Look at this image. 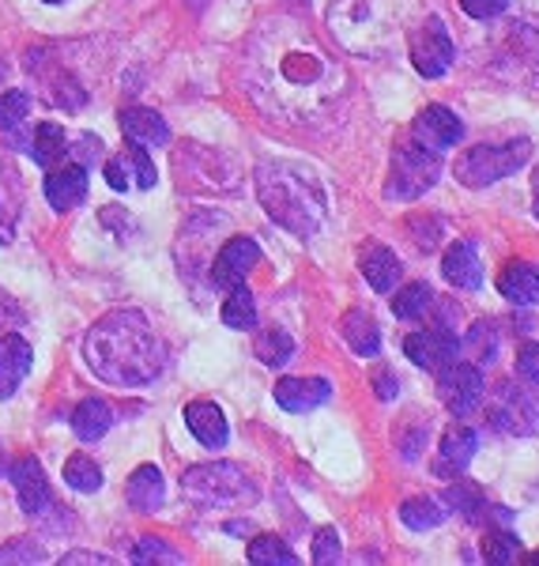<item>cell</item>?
Masks as SVG:
<instances>
[{
	"label": "cell",
	"mask_w": 539,
	"mask_h": 566,
	"mask_svg": "<svg viewBox=\"0 0 539 566\" xmlns=\"http://www.w3.org/2000/svg\"><path fill=\"white\" fill-rule=\"evenodd\" d=\"M245 84L268 114L306 122L340 95L344 69L303 23L283 15L250 42Z\"/></svg>",
	"instance_id": "6da1fadb"
},
{
	"label": "cell",
	"mask_w": 539,
	"mask_h": 566,
	"mask_svg": "<svg viewBox=\"0 0 539 566\" xmlns=\"http://www.w3.org/2000/svg\"><path fill=\"white\" fill-rule=\"evenodd\" d=\"M84 359L95 370V378L109 381V386L136 389L151 386L162 374L167 363V348L155 336V328L140 310H109L91 325L84 340Z\"/></svg>",
	"instance_id": "7a4b0ae2"
},
{
	"label": "cell",
	"mask_w": 539,
	"mask_h": 566,
	"mask_svg": "<svg viewBox=\"0 0 539 566\" xmlns=\"http://www.w3.org/2000/svg\"><path fill=\"white\" fill-rule=\"evenodd\" d=\"M257 197L261 208L268 212L272 223H279L283 231L298 234V239H314L325 223L328 197L321 178L303 163H261L257 167Z\"/></svg>",
	"instance_id": "3957f363"
},
{
	"label": "cell",
	"mask_w": 539,
	"mask_h": 566,
	"mask_svg": "<svg viewBox=\"0 0 539 566\" xmlns=\"http://www.w3.org/2000/svg\"><path fill=\"white\" fill-rule=\"evenodd\" d=\"M415 0H332L328 31L355 57H381L397 39H408Z\"/></svg>",
	"instance_id": "277c9868"
},
{
	"label": "cell",
	"mask_w": 539,
	"mask_h": 566,
	"mask_svg": "<svg viewBox=\"0 0 539 566\" xmlns=\"http://www.w3.org/2000/svg\"><path fill=\"white\" fill-rule=\"evenodd\" d=\"M181 495L200 510H242L257 502V483L231 461H208L181 472Z\"/></svg>",
	"instance_id": "5b68a950"
},
{
	"label": "cell",
	"mask_w": 539,
	"mask_h": 566,
	"mask_svg": "<svg viewBox=\"0 0 539 566\" xmlns=\"http://www.w3.org/2000/svg\"><path fill=\"white\" fill-rule=\"evenodd\" d=\"M532 159V140H509V144H475L456 159V181L468 189L495 186V181L509 178Z\"/></svg>",
	"instance_id": "8992f818"
},
{
	"label": "cell",
	"mask_w": 539,
	"mask_h": 566,
	"mask_svg": "<svg viewBox=\"0 0 539 566\" xmlns=\"http://www.w3.org/2000/svg\"><path fill=\"white\" fill-rule=\"evenodd\" d=\"M442 178V151H431L423 144H404L392 155L389 170V200H419L426 189H434V181Z\"/></svg>",
	"instance_id": "52a82bcc"
},
{
	"label": "cell",
	"mask_w": 539,
	"mask_h": 566,
	"mask_svg": "<svg viewBox=\"0 0 539 566\" xmlns=\"http://www.w3.org/2000/svg\"><path fill=\"white\" fill-rule=\"evenodd\" d=\"M408 53H411V65H415L419 76L437 80L453 69L456 61V45L445 31V23L437 15H426L408 31Z\"/></svg>",
	"instance_id": "ba28073f"
},
{
	"label": "cell",
	"mask_w": 539,
	"mask_h": 566,
	"mask_svg": "<svg viewBox=\"0 0 539 566\" xmlns=\"http://www.w3.org/2000/svg\"><path fill=\"white\" fill-rule=\"evenodd\" d=\"M490 423L506 434H532L539 423V400L528 389L517 386H498L490 397Z\"/></svg>",
	"instance_id": "9c48e42d"
},
{
	"label": "cell",
	"mask_w": 539,
	"mask_h": 566,
	"mask_svg": "<svg viewBox=\"0 0 539 566\" xmlns=\"http://www.w3.org/2000/svg\"><path fill=\"white\" fill-rule=\"evenodd\" d=\"M483 389H487V381H483V367H475V363H450L437 378V397L453 416H468L483 400Z\"/></svg>",
	"instance_id": "30bf717a"
},
{
	"label": "cell",
	"mask_w": 539,
	"mask_h": 566,
	"mask_svg": "<svg viewBox=\"0 0 539 566\" xmlns=\"http://www.w3.org/2000/svg\"><path fill=\"white\" fill-rule=\"evenodd\" d=\"M257 261H261V245L253 239H245V234H237V239H231L212 258L208 283L219 291H231V287H237V283H245V276L257 269Z\"/></svg>",
	"instance_id": "8fae6325"
},
{
	"label": "cell",
	"mask_w": 539,
	"mask_h": 566,
	"mask_svg": "<svg viewBox=\"0 0 539 566\" xmlns=\"http://www.w3.org/2000/svg\"><path fill=\"white\" fill-rule=\"evenodd\" d=\"M404 355L415 367L442 374L450 363H456V355H461V340H456V333H450V328H442V325L419 328V333H411L404 340Z\"/></svg>",
	"instance_id": "7c38bea8"
},
{
	"label": "cell",
	"mask_w": 539,
	"mask_h": 566,
	"mask_svg": "<svg viewBox=\"0 0 539 566\" xmlns=\"http://www.w3.org/2000/svg\"><path fill=\"white\" fill-rule=\"evenodd\" d=\"M411 136H415V144H423V148L431 151H445V148H456L464 136V125L461 117L453 114L450 106H426L423 114L415 117V125H411Z\"/></svg>",
	"instance_id": "4fadbf2b"
},
{
	"label": "cell",
	"mask_w": 539,
	"mask_h": 566,
	"mask_svg": "<svg viewBox=\"0 0 539 566\" xmlns=\"http://www.w3.org/2000/svg\"><path fill=\"white\" fill-rule=\"evenodd\" d=\"M332 397V381L328 378H283L276 381V405L283 412L306 416L314 408H321Z\"/></svg>",
	"instance_id": "5bb4252c"
},
{
	"label": "cell",
	"mask_w": 539,
	"mask_h": 566,
	"mask_svg": "<svg viewBox=\"0 0 539 566\" xmlns=\"http://www.w3.org/2000/svg\"><path fill=\"white\" fill-rule=\"evenodd\" d=\"M34 367V348L23 340L20 333L0 336V400H8L15 389L23 386V378Z\"/></svg>",
	"instance_id": "9a60e30c"
},
{
	"label": "cell",
	"mask_w": 539,
	"mask_h": 566,
	"mask_svg": "<svg viewBox=\"0 0 539 566\" xmlns=\"http://www.w3.org/2000/svg\"><path fill=\"white\" fill-rule=\"evenodd\" d=\"M12 483H15V495H20L23 514H45V506L53 502L50 480H45L42 464L34 458H20L12 464Z\"/></svg>",
	"instance_id": "2e32d148"
},
{
	"label": "cell",
	"mask_w": 539,
	"mask_h": 566,
	"mask_svg": "<svg viewBox=\"0 0 539 566\" xmlns=\"http://www.w3.org/2000/svg\"><path fill=\"white\" fill-rule=\"evenodd\" d=\"M87 197V167L84 163H65V167H53L45 178V200H50L57 212H72L76 205H84Z\"/></svg>",
	"instance_id": "e0dca14e"
},
{
	"label": "cell",
	"mask_w": 539,
	"mask_h": 566,
	"mask_svg": "<svg viewBox=\"0 0 539 566\" xmlns=\"http://www.w3.org/2000/svg\"><path fill=\"white\" fill-rule=\"evenodd\" d=\"M186 427L193 431L200 446H208V450H223L226 438H231L223 408L212 405V400H193V405L186 408Z\"/></svg>",
	"instance_id": "ac0fdd59"
},
{
	"label": "cell",
	"mask_w": 539,
	"mask_h": 566,
	"mask_svg": "<svg viewBox=\"0 0 539 566\" xmlns=\"http://www.w3.org/2000/svg\"><path fill=\"white\" fill-rule=\"evenodd\" d=\"M359 269H362V276H367V283L378 291V295H389V291L400 283V276H404L397 253H392L389 245H378V242H370L367 250L359 253Z\"/></svg>",
	"instance_id": "d6986e66"
},
{
	"label": "cell",
	"mask_w": 539,
	"mask_h": 566,
	"mask_svg": "<svg viewBox=\"0 0 539 566\" xmlns=\"http://www.w3.org/2000/svg\"><path fill=\"white\" fill-rule=\"evenodd\" d=\"M498 291L514 306H539V264L509 261L498 276Z\"/></svg>",
	"instance_id": "ffe728a7"
},
{
	"label": "cell",
	"mask_w": 539,
	"mask_h": 566,
	"mask_svg": "<svg viewBox=\"0 0 539 566\" xmlns=\"http://www.w3.org/2000/svg\"><path fill=\"white\" fill-rule=\"evenodd\" d=\"M442 276L453 283L456 291H479L483 287V264L472 242H453L445 250L442 261Z\"/></svg>",
	"instance_id": "44dd1931"
},
{
	"label": "cell",
	"mask_w": 539,
	"mask_h": 566,
	"mask_svg": "<svg viewBox=\"0 0 539 566\" xmlns=\"http://www.w3.org/2000/svg\"><path fill=\"white\" fill-rule=\"evenodd\" d=\"M475 450H479V434L464 423H453L450 431L442 434V458H437V464H434L437 476H450V472L456 476V472L475 458Z\"/></svg>",
	"instance_id": "7402d4cb"
},
{
	"label": "cell",
	"mask_w": 539,
	"mask_h": 566,
	"mask_svg": "<svg viewBox=\"0 0 539 566\" xmlns=\"http://www.w3.org/2000/svg\"><path fill=\"white\" fill-rule=\"evenodd\" d=\"M125 499H129V506L136 514H155V510L162 506V499H167V480H162V472L155 469V464H140L129 476Z\"/></svg>",
	"instance_id": "603a6c76"
},
{
	"label": "cell",
	"mask_w": 539,
	"mask_h": 566,
	"mask_svg": "<svg viewBox=\"0 0 539 566\" xmlns=\"http://www.w3.org/2000/svg\"><path fill=\"white\" fill-rule=\"evenodd\" d=\"M121 129L129 140L144 144V148H162V144H170V125L162 122L155 109H144V106L121 109Z\"/></svg>",
	"instance_id": "cb8c5ba5"
},
{
	"label": "cell",
	"mask_w": 539,
	"mask_h": 566,
	"mask_svg": "<svg viewBox=\"0 0 539 566\" xmlns=\"http://www.w3.org/2000/svg\"><path fill=\"white\" fill-rule=\"evenodd\" d=\"M340 333H344V340L351 344L355 355H362V359H378L381 333H378V322H373L367 310H347L344 322H340Z\"/></svg>",
	"instance_id": "d4e9b609"
},
{
	"label": "cell",
	"mask_w": 539,
	"mask_h": 566,
	"mask_svg": "<svg viewBox=\"0 0 539 566\" xmlns=\"http://www.w3.org/2000/svg\"><path fill=\"white\" fill-rule=\"evenodd\" d=\"M109 427H114V408H109L103 397H87L84 405H76V412H72V431H76L80 442H98Z\"/></svg>",
	"instance_id": "484cf974"
},
{
	"label": "cell",
	"mask_w": 539,
	"mask_h": 566,
	"mask_svg": "<svg viewBox=\"0 0 539 566\" xmlns=\"http://www.w3.org/2000/svg\"><path fill=\"white\" fill-rule=\"evenodd\" d=\"M68 136L61 125H53V122H42L39 129H34L31 136V159L39 163V167L45 170H53L57 163H65V155H68Z\"/></svg>",
	"instance_id": "4316f807"
},
{
	"label": "cell",
	"mask_w": 539,
	"mask_h": 566,
	"mask_svg": "<svg viewBox=\"0 0 539 566\" xmlns=\"http://www.w3.org/2000/svg\"><path fill=\"white\" fill-rule=\"evenodd\" d=\"M219 317H223L226 328H237V333L257 328V298H253V291L245 287V283H237V287L226 291V303L219 310Z\"/></svg>",
	"instance_id": "83f0119b"
},
{
	"label": "cell",
	"mask_w": 539,
	"mask_h": 566,
	"mask_svg": "<svg viewBox=\"0 0 539 566\" xmlns=\"http://www.w3.org/2000/svg\"><path fill=\"white\" fill-rule=\"evenodd\" d=\"M445 506H453L464 522H483V517H487V499H483L479 483H472V480L450 483V491H445Z\"/></svg>",
	"instance_id": "f1b7e54d"
},
{
	"label": "cell",
	"mask_w": 539,
	"mask_h": 566,
	"mask_svg": "<svg viewBox=\"0 0 539 566\" xmlns=\"http://www.w3.org/2000/svg\"><path fill=\"white\" fill-rule=\"evenodd\" d=\"M450 517V510L442 506L437 499H426V495H419V499H408L404 506H400V522H404L408 528H415V533H426V528H437Z\"/></svg>",
	"instance_id": "f546056e"
},
{
	"label": "cell",
	"mask_w": 539,
	"mask_h": 566,
	"mask_svg": "<svg viewBox=\"0 0 539 566\" xmlns=\"http://www.w3.org/2000/svg\"><path fill=\"white\" fill-rule=\"evenodd\" d=\"M253 352H257V359L264 367H283V363H290V355H295V340H290L283 328H261L257 340H253Z\"/></svg>",
	"instance_id": "4dcf8cb0"
},
{
	"label": "cell",
	"mask_w": 539,
	"mask_h": 566,
	"mask_svg": "<svg viewBox=\"0 0 539 566\" xmlns=\"http://www.w3.org/2000/svg\"><path fill=\"white\" fill-rule=\"evenodd\" d=\"M434 291L431 283H408V287L397 291V298H392V314L400 317V322H415V317H423L426 310L434 306Z\"/></svg>",
	"instance_id": "1f68e13d"
},
{
	"label": "cell",
	"mask_w": 539,
	"mask_h": 566,
	"mask_svg": "<svg viewBox=\"0 0 539 566\" xmlns=\"http://www.w3.org/2000/svg\"><path fill=\"white\" fill-rule=\"evenodd\" d=\"M65 483L80 495H91V491L103 488V469L87 458V453H72L65 461Z\"/></svg>",
	"instance_id": "d6a6232c"
},
{
	"label": "cell",
	"mask_w": 539,
	"mask_h": 566,
	"mask_svg": "<svg viewBox=\"0 0 539 566\" xmlns=\"http://www.w3.org/2000/svg\"><path fill=\"white\" fill-rule=\"evenodd\" d=\"M509 45H514V57H520V65L539 76V27L509 23Z\"/></svg>",
	"instance_id": "836d02e7"
},
{
	"label": "cell",
	"mask_w": 539,
	"mask_h": 566,
	"mask_svg": "<svg viewBox=\"0 0 539 566\" xmlns=\"http://www.w3.org/2000/svg\"><path fill=\"white\" fill-rule=\"evenodd\" d=\"M250 563H257V566H276V563H283V566H295L298 563V555L290 552L287 547V541H279V536H257V541L250 544Z\"/></svg>",
	"instance_id": "e575fe53"
},
{
	"label": "cell",
	"mask_w": 539,
	"mask_h": 566,
	"mask_svg": "<svg viewBox=\"0 0 539 566\" xmlns=\"http://www.w3.org/2000/svg\"><path fill=\"white\" fill-rule=\"evenodd\" d=\"M483 559L487 563H495V566H509V563H517L520 559V541L514 533H490L487 541H483Z\"/></svg>",
	"instance_id": "d590c367"
},
{
	"label": "cell",
	"mask_w": 539,
	"mask_h": 566,
	"mask_svg": "<svg viewBox=\"0 0 539 566\" xmlns=\"http://www.w3.org/2000/svg\"><path fill=\"white\" fill-rule=\"evenodd\" d=\"M464 348L475 355V367H487V363H495V352H498V336H495V325L479 322L468 333V340H464Z\"/></svg>",
	"instance_id": "8d00e7d4"
},
{
	"label": "cell",
	"mask_w": 539,
	"mask_h": 566,
	"mask_svg": "<svg viewBox=\"0 0 539 566\" xmlns=\"http://www.w3.org/2000/svg\"><path fill=\"white\" fill-rule=\"evenodd\" d=\"M133 563H181V555L167 547V541H159V536H140L136 541V552H133Z\"/></svg>",
	"instance_id": "74e56055"
},
{
	"label": "cell",
	"mask_w": 539,
	"mask_h": 566,
	"mask_svg": "<svg viewBox=\"0 0 539 566\" xmlns=\"http://www.w3.org/2000/svg\"><path fill=\"white\" fill-rule=\"evenodd\" d=\"M27 109H31V95H27V91H4V95H0V133L15 129L27 117Z\"/></svg>",
	"instance_id": "f35d334b"
},
{
	"label": "cell",
	"mask_w": 539,
	"mask_h": 566,
	"mask_svg": "<svg viewBox=\"0 0 539 566\" xmlns=\"http://www.w3.org/2000/svg\"><path fill=\"white\" fill-rule=\"evenodd\" d=\"M125 159H129V167H133V175H136V186H140V189H155L159 175H155V163H151L148 148H144V144H136V140H129V148H125Z\"/></svg>",
	"instance_id": "ab89813d"
},
{
	"label": "cell",
	"mask_w": 539,
	"mask_h": 566,
	"mask_svg": "<svg viewBox=\"0 0 539 566\" xmlns=\"http://www.w3.org/2000/svg\"><path fill=\"white\" fill-rule=\"evenodd\" d=\"M314 563H317V566L340 563V533H336L332 525H328V528H317V536H314Z\"/></svg>",
	"instance_id": "60d3db41"
},
{
	"label": "cell",
	"mask_w": 539,
	"mask_h": 566,
	"mask_svg": "<svg viewBox=\"0 0 539 566\" xmlns=\"http://www.w3.org/2000/svg\"><path fill=\"white\" fill-rule=\"evenodd\" d=\"M426 442H431V423L415 416V431H400V453H404V461H415L426 450Z\"/></svg>",
	"instance_id": "b9f144b4"
},
{
	"label": "cell",
	"mask_w": 539,
	"mask_h": 566,
	"mask_svg": "<svg viewBox=\"0 0 539 566\" xmlns=\"http://www.w3.org/2000/svg\"><path fill=\"white\" fill-rule=\"evenodd\" d=\"M408 231L415 234V245L423 253H434L437 250V239H442V223L437 219H423V216H415L408 223Z\"/></svg>",
	"instance_id": "7bdbcfd3"
},
{
	"label": "cell",
	"mask_w": 539,
	"mask_h": 566,
	"mask_svg": "<svg viewBox=\"0 0 539 566\" xmlns=\"http://www.w3.org/2000/svg\"><path fill=\"white\" fill-rule=\"evenodd\" d=\"M45 559V552L34 541H15V544H8V547H0V563H42Z\"/></svg>",
	"instance_id": "ee69618b"
},
{
	"label": "cell",
	"mask_w": 539,
	"mask_h": 566,
	"mask_svg": "<svg viewBox=\"0 0 539 566\" xmlns=\"http://www.w3.org/2000/svg\"><path fill=\"white\" fill-rule=\"evenodd\" d=\"M461 8L472 15V20H498L501 12L509 8V0H461Z\"/></svg>",
	"instance_id": "f6af8a7d"
},
{
	"label": "cell",
	"mask_w": 539,
	"mask_h": 566,
	"mask_svg": "<svg viewBox=\"0 0 539 566\" xmlns=\"http://www.w3.org/2000/svg\"><path fill=\"white\" fill-rule=\"evenodd\" d=\"M517 374L525 381H532V386H539V344H525L517 352Z\"/></svg>",
	"instance_id": "bcb514c9"
},
{
	"label": "cell",
	"mask_w": 539,
	"mask_h": 566,
	"mask_svg": "<svg viewBox=\"0 0 539 566\" xmlns=\"http://www.w3.org/2000/svg\"><path fill=\"white\" fill-rule=\"evenodd\" d=\"M106 181H109V189H117V193H125V189H129V170H125V159H109L106 163Z\"/></svg>",
	"instance_id": "7dc6e473"
},
{
	"label": "cell",
	"mask_w": 539,
	"mask_h": 566,
	"mask_svg": "<svg viewBox=\"0 0 539 566\" xmlns=\"http://www.w3.org/2000/svg\"><path fill=\"white\" fill-rule=\"evenodd\" d=\"M373 389H378L381 400H392L400 392V378L392 370H378V374H373Z\"/></svg>",
	"instance_id": "c3c4849f"
},
{
	"label": "cell",
	"mask_w": 539,
	"mask_h": 566,
	"mask_svg": "<svg viewBox=\"0 0 539 566\" xmlns=\"http://www.w3.org/2000/svg\"><path fill=\"white\" fill-rule=\"evenodd\" d=\"M61 563H65V566H72V563H98V566H109L106 555H98V552H72V555H65Z\"/></svg>",
	"instance_id": "681fc988"
},
{
	"label": "cell",
	"mask_w": 539,
	"mask_h": 566,
	"mask_svg": "<svg viewBox=\"0 0 539 566\" xmlns=\"http://www.w3.org/2000/svg\"><path fill=\"white\" fill-rule=\"evenodd\" d=\"M80 148H84V167L91 159H103V144H98L95 136H84V140H80Z\"/></svg>",
	"instance_id": "f907efd6"
},
{
	"label": "cell",
	"mask_w": 539,
	"mask_h": 566,
	"mask_svg": "<svg viewBox=\"0 0 539 566\" xmlns=\"http://www.w3.org/2000/svg\"><path fill=\"white\" fill-rule=\"evenodd\" d=\"M532 205H536V219H539V167H536V175H532Z\"/></svg>",
	"instance_id": "816d5d0a"
},
{
	"label": "cell",
	"mask_w": 539,
	"mask_h": 566,
	"mask_svg": "<svg viewBox=\"0 0 539 566\" xmlns=\"http://www.w3.org/2000/svg\"><path fill=\"white\" fill-rule=\"evenodd\" d=\"M0 242H12V223L8 219H0Z\"/></svg>",
	"instance_id": "f5cc1de1"
},
{
	"label": "cell",
	"mask_w": 539,
	"mask_h": 566,
	"mask_svg": "<svg viewBox=\"0 0 539 566\" xmlns=\"http://www.w3.org/2000/svg\"><path fill=\"white\" fill-rule=\"evenodd\" d=\"M528 563H539V552H532V555H528Z\"/></svg>",
	"instance_id": "db71d44e"
},
{
	"label": "cell",
	"mask_w": 539,
	"mask_h": 566,
	"mask_svg": "<svg viewBox=\"0 0 539 566\" xmlns=\"http://www.w3.org/2000/svg\"><path fill=\"white\" fill-rule=\"evenodd\" d=\"M4 469H8V464H4V458H0V476H4Z\"/></svg>",
	"instance_id": "11a10c76"
},
{
	"label": "cell",
	"mask_w": 539,
	"mask_h": 566,
	"mask_svg": "<svg viewBox=\"0 0 539 566\" xmlns=\"http://www.w3.org/2000/svg\"><path fill=\"white\" fill-rule=\"evenodd\" d=\"M45 4H65V0H45Z\"/></svg>",
	"instance_id": "9f6ffc18"
},
{
	"label": "cell",
	"mask_w": 539,
	"mask_h": 566,
	"mask_svg": "<svg viewBox=\"0 0 539 566\" xmlns=\"http://www.w3.org/2000/svg\"><path fill=\"white\" fill-rule=\"evenodd\" d=\"M193 4H197V8H200V4H204V0H193Z\"/></svg>",
	"instance_id": "6f0895ef"
}]
</instances>
